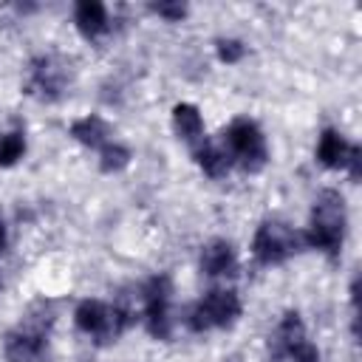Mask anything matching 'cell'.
<instances>
[{
    "label": "cell",
    "mask_w": 362,
    "mask_h": 362,
    "mask_svg": "<svg viewBox=\"0 0 362 362\" xmlns=\"http://www.w3.org/2000/svg\"><path fill=\"white\" fill-rule=\"evenodd\" d=\"M99 156H102V158H99V167H102L105 173H119V170H124V167L130 164V150L122 147V144H116V141H113V144L107 141V144L99 150Z\"/></svg>",
    "instance_id": "16"
},
{
    "label": "cell",
    "mask_w": 362,
    "mask_h": 362,
    "mask_svg": "<svg viewBox=\"0 0 362 362\" xmlns=\"http://www.w3.org/2000/svg\"><path fill=\"white\" fill-rule=\"evenodd\" d=\"M240 317V297L232 288L206 291L189 314V328L204 334L209 328H226Z\"/></svg>",
    "instance_id": "4"
},
{
    "label": "cell",
    "mask_w": 362,
    "mask_h": 362,
    "mask_svg": "<svg viewBox=\"0 0 362 362\" xmlns=\"http://www.w3.org/2000/svg\"><path fill=\"white\" fill-rule=\"evenodd\" d=\"M74 20H76V28L85 37H99L102 31H107V8L99 0H82V3H76Z\"/></svg>",
    "instance_id": "12"
},
{
    "label": "cell",
    "mask_w": 362,
    "mask_h": 362,
    "mask_svg": "<svg viewBox=\"0 0 362 362\" xmlns=\"http://www.w3.org/2000/svg\"><path fill=\"white\" fill-rule=\"evenodd\" d=\"M170 294H173V283H170L167 274L153 277L144 286V294H141L144 325L158 339H167L170 337Z\"/></svg>",
    "instance_id": "5"
},
{
    "label": "cell",
    "mask_w": 362,
    "mask_h": 362,
    "mask_svg": "<svg viewBox=\"0 0 362 362\" xmlns=\"http://www.w3.org/2000/svg\"><path fill=\"white\" fill-rule=\"evenodd\" d=\"M195 161L198 167L209 175V178H223L229 170H232V156L223 144H209L204 141L198 150H195Z\"/></svg>",
    "instance_id": "13"
},
{
    "label": "cell",
    "mask_w": 362,
    "mask_h": 362,
    "mask_svg": "<svg viewBox=\"0 0 362 362\" xmlns=\"http://www.w3.org/2000/svg\"><path fill=\"white\" fill-rule=\"evenodd\" d=\"M6 243H8V235H6V223H3V218H0V252L6 249Z\"/></svg>",
    "instance_id": "20"
},
{
    "label": "cell",
    "mask_w": 362,
    "mask_h": 362,
    "mask_svg": "<svg viewBox=\"0 0 362 362\" xmlns=\"http://www.w3.org/2000/svg\"><path fill=\"white\" fill-rule=\"evenodd\" d=\"M150 8H153L158 17L170 20V23H178V20L187 17V6H184V3H153Z\"/></svg>",
    "instance_id": "18"
},
{
    "label": "cell",
    "mask_w": 362,
    "mask_h": 362,
    "mask_svg": "<svg viewBox=\"0 0 362 362\" xmlns=\"http://www.w3.org/2000/svg\"><path fill=\"white\" fill-rule=\"evenodd\" d=\"M68 68L57 57H40L31 65V79H28V93L40 99H57L65 88Z\"/></svg>",
    "instance_id": "6"
},
{
    "label": "cell",
    "mask_w": 362,
    "mask_h": 362,
    "mask_svg": "<svg viewBox=\"0 0 362 362\" xmlns=\"http://www.w3.org/2000/svg\"><path fill=\"white\" fill-rule=\"evenodd\" d=\"M243 54H246V48H243L240 40H218V59L221 62L235 65V62L243 59Z\"/></svg>",
    "instance_id": "17"
},
{
    "label": "cell",
    "mask_w": 362,
    "mask_h": 362,
    "mask_svg": "<svg viewBox=\"0 0 362 362\" xmlns=\"http://www.w3.org/2000/svg\"><path fill=\"white\" fill-rule=\"evenodd\" d=\"M303 339H305V325H303V320H300L297 311H288V314L280 320L277 331L269 337V354H272V359L288 356L291 348L300 345Z\"/></svg>",
    "instance_id": "9"
},
{
    "label": "cell",
    "mask_w": 362,
    "mask_h": 362,
    "mask_svg": "<svg viewBox=\"0 0 362 362\" xmlns=\"http://www.w3.org/2000/svg\"><path fill=\"white\" fill-rule=\"evenodd\" d=\"M351 150H354V144H348L342 139V133L328 127V130H322V136L317 141V161L328 170H342L351 158Z\"/></svg>",
    "instance_id": "10"
},
{
    "label": "cell",
    "mask_w": 362,
    "mask_h": 362,
    "mask_svg": "<svg viewBox=\"0 0 362 362\" xmlns=\"http://www.w3.org/2000/svg\"><path fill=\"white\" fill-rule=\"evenodd\" d=\"M223 147L246 173H260L269 161L266 139L252 119H235L223 133Z\"/></svg>",
    "instance_id": "2"
},
{
    "label": "cell",
    "mask_w": 362,
    "mask_h": 362,
    "mask_svg": "<svg viewBox=\"0 0 362 362\" xmlns=\"http://www.w3.org/2000/svg\"><path fill=\"white\" fill-rule=\"evenodd\" d=\"M71 136H74L79 144H85V147H96V150H102V147L107 144L110 124H107L102 116L88 113V116H82V119H76V122L71 124Z\"/></svg>",
    "instance_id": "11"
},
{
    "label": "cell",
    "mask_w": 362,
    "mask_h": 362,
    "mask_svg": "<svg viewBox=\"0 0 362 362\" xmlns=\"http://www.w3.org/2000/svg\"><path fill=\"white\" fill-rule=\"evenodd\" d=\"M6 359L8 362H37L45 351V328L42 325H20L6 337Z\"/></svg>",
    "instance_id": "7"
},
{
    "label": "cell",
    "mask_w": 362,
    "mask_h": 362,
    "mask_svg": "<svg viewBox=\"0 0 362 362\" xmlns=\"http://www.w3.org/2000/svg\"><path fill=\"white\" fill-rule=\"evenodd\" d=\"M25 153V136L20 130H11L6 136H0V167H11L23 158Z\"/></svg>",
    "instance_id": "15"
},
{
    "label": "cell",
    "mask_w": 362,
    "mask_h": 362,
    "mask_svg": "<svg viewBox=\"0 0 362 362\" xmlns=\"http://www.w3.org/2000/svg\"><path fill=\"white\" fill-rule=\"evenodd\" d=\"M235 269H238V255L229 240H209L201 249V272L204 274L221 277V274H235Z\"/></svg>",
    "instance_id": "8"
},
{
    "label": "cell",
    "mask_w": 362,
    "mask_h": 362,
    "mask_svg": "<svg viewBox=\"0 0 362 362\" xmlns=\"http://www.w3.org/2000/svg\"><path fill=\"white\" fill-rule=\"evenodd\" d=\"M300 246H303V235L283 221H263L252 238V255L263 266L288 260L294 252H300Z\"/></svg>",
    "instance_id": "3"
},
{
    "label": "cell",
    "mask_w": 362,
    "mask_h": 362,
    "mask_svg": "<svg viewBox=\"0 0 362 362\" xmlns=\"http://www.w3.org/2000/svg\"><path fill=\"white\" fill-rule=\"evenodd\" d=\"M173 124H175V133L184 139V141H198L204 139V119L198 113L195 105L189 102H178L173 107Z\"/></svg>",
    "instance_id": "14"
},
{
    "label": "cell",
    "mask_w": 362,
    "mask_h": 362,
    "mask_svg": "<svg viewBox=\"0 0 362 362\" xmlns=\"http://www.w3.org/2000/svg\"><path fill=\"white\" fill-rule=\"evenodd\" d=\"M288 359H291V362H320V351H317V345H311L308 339H303L300 345L291 348Z\"/></svg>",
    "instance_id": "19"
},
{
    "label": "cell",
    "mask_w": 362,
    "mask_h": 362,
    "mask_svg": "<svg viewBox=\"0 0 362 362\" xmlns=\"http://www.w3.org/2000/svg\"><path fill=\"white\" fill-rule=\"evenodd\" d=\"M345 223H348L345 198L337 189H325L314 201L311 223H308V232L303 235V243H308L311 249L337 255L345 240Z\"/></svg>",
    "instance_id": "1"
}]
</instances>
